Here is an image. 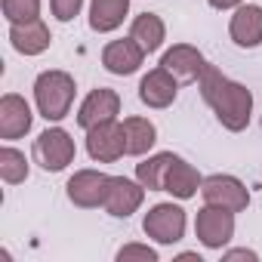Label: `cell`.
Segmentation results:
<instances>
[{"instance_id":"484cf974","label":"cell","mask_w":262,"mask_h":262,"mask_svg":"<svg viewBox=\"0 0 262 262\" xmlns=\"http://www.w3.org/2000/svg\"><path fill=\"white\" fill-rule=\"evenodd\" d=\"M222 259H228V262H234V259H247V262H256L259 256L253 253V250H247V247H241V250H228Z\"/></svg>"},{"instance_id":"ffe728a7","label":"cell","mask_w":262,"mask_h":262,"mask_svg":"<svg viewBox=\"0 0 262 262\" xmlns=\"http://www.w3.org/2000/svg\"><path fill=\"white\" fill-rule=\"evenodd\" d=\"M123 133H126V155H133V158L148 155L158 142V126L148 117H126Z\"/></svg>"},{"instance_id":"7402d4cb","label":"cell","mask_w":262,"mask_h":262,"mask_svg":"<svg viewBox=\"0 0 262 262\" xmlns=\"http://www.w3.org/2000/svg\"><path fill=\"white\" fill-rule=\"evenodd\" d=\"M0 179L7 185H19L28 179V158L25 151L13 148V145H4L0 148Z\"/></svg>"},{"instance_id":"9a60e30c","label":"cell","mask_w":262,"mask_h":262,"mask_svg":"<svg viewBox=\"0 0 262 262\" xmlns=\"http://www.w3.org/2000/svg\"><path fill=\"white\" fill-rule=\"evenodd\" d=\"M228 34L237 47L244 50H253L262 43V7L259 4H241L231 16V25H228Z\"/></svg>"},{"instance_id":"e0dca14e","label":"cell","mask_w":262,"mask_h":262,"mask_svg":"<svg viewBox=\"0 0 262 262\" xmlns=\"http://www.w3.org/2000/svg\"><path fill=\"white\" fill-rule=\"evenodd\" d=\"M201 185H204V176L188 161H182L176 155V161L170 164V170L164 176V191L173 194V198H179V201H188V198H194L201 191Z\"/></svg>"},{"instance_id":"5bb4252c","label":"cell","mask_w":262,"mask_h":262,"mask_svg":"<svg viewBox=\"0 0 262 262\" xmlns=\"http://www.w3.org/2000/svg\"><path fill=\"white\" fill-rule=\"evenodd\" d=\"M31 105L16 96V93H7L4 99H0V139H22L28 129H31Z\"/></svg>"},{"instance_id":"277c9868","label":"cell","mask_w":262,"mask_h":262,"mask_svg":"<svg viewBox=\"0 0 262 262\" xmlns=\"http://www.w3.org/2000/svg\"><path fill=\"white\" fill-rule=\"evenodd\" d=\"M142 231L158 244H167V247L179 244L182 234H185V210L173 201L170 204H155L142 219Z\"/></svg>"},{"instance_id":"9c48e42d","label":"cell","mask_w":262,"mask_h":262,"mask_svg":"<svg viewBox=\"0 0 262 262\" xmlns=\"http://www.w3.org/2000/svg\"><path fill=\"white\" fill-rule=\"evenodd\" d=\"M145 201V185L136 179H126V176H111V185H108V194H105V213L108 216H117V219H126L133 216Z\"/></svg>"},{"instance_id":"cb8c5ba5","label":"cell","mask_w":262,"mask_h":262,"mask_svg":"<svg viewBox=\"0 0 262 262\" xmlns=\"http://www.w3.org/2000/svg\"><path fill=\"white\" fill-rule=\"evenodd\" d=\"M133 259H139V262H158V250H151L148 244H126V247L117 250V262H133Z\"/></svg>"},{"instance_id":"d6986e66","label":"cell","mask_w":262,"mask_h":262,"mask_svg":"<svg viewBox=\"0 0 262 262\" xmlns=\"http://www.w3.org/2000/svg\"><path fill=\"white\" fill-rule=\"evenodd\" d=\"M129 37H133L145 53H158L167 40V25L161 16L155 13H142L133 19V25H129Z\"/></svg>"},{"instance_id":"4fadbf2b","label":"cell","mask_w":262,"mask_h":262,"mask_svg":"<svg viewBox=\"0 0 262 262\" xmlns=\"http://www.w3.org/2000/svg\"><path fill=\"white\" fill-rule=\"evenodd\" d=\"M161 65H164L179 83H191V80H198L201 71L207 68V59H204V53H201L198 47H191V43H176V47H170V50L164 53Z\"/></svg>"},{"instance_id":"6da1fadb","label":"cell","mask_w":262,"mask_h":262,"mask_svg":"<svg viewBox=\"0 0 262 262\" xmlns=\"http://www.w3.org/2000/svg\"><path fill=\"white\" fill-rule=\"evenodd\" d=\"M198 86H201L204 102L213 108L216 120H219L225 129H231V133L247 129L250 114H253V93H250L244 83L225 77L216 65H207V68L201 71V77H198Z\"/></svg>"},{"instance_id":"ac0fdd59","label":"cell","mask_w":262,"mask_h":262,"mask_svg":"<svg viewBox=\"0 0 262 262\" xmlns=\"http://www.w3.org/2000/svg\"><path fill=\"white\" fill-rule=\"evenodd\" d=\"M129 13V0H93L90 4V28L99 34L117 31Z\"/></svg>"},{"instance_id":"5b68a950","label":"cell","mask_w":262,"mask_h":262,"mask_svg":"<svg viewBox=\"0 0 262 262\" xmlns=\"http://www.w3.org/2000/svg\"><path fill=\"white\" fill-rule=\"evenodd\" d=\"M194 234L207 250H222L231 237H234V213L225 207H213L207 204L204 210H198L194 219Z\"/></svg>"},{"instance_id":"8992f818","label":"cell","mask_w":262,"mask_h":262,"mask_svg":"<svg viewBox=\"0 0 262 262\" xmlns=\"http://www.w3.org/2000/svg\"><path fill=\"white\" fill-rule=\"evenodd\" d=\"M201 194H204L207 204L225 207V210H231V213H241V210L250 207V191H247V185H244L237 176H228V173H213V176H207L204 185H201Z\"/></svg>"},{"instance_id":"4316f807","label":"cell","mask_w":262,"mask_h":262,"mask_svg":"<svg viewBox=\"0 0 262 262\" xmlns=\"http://www.w3.org/2000/svg\"><path fill=\"white\" fill-rule=\"evenodd\" d=\"M207 4L213 10H234V7H241V0H207Z\"/></svg>"},{"instance_id":"52a82bcc","label":"cell","mask_w":262,"mask_h":262,"mask_svg":"<svg viewBox=\"0 0 262 262\" xmlns=\"http://www.w3.org/2000/svg\"><path fill=\"white\" fill-rule=\"evenodd\" d=\"M86 151L93 161L99 164H114L126 155V133L123 123L117 120H105L93 129H86Z\"/></svg>"},{"instance_id":"7a4b0ae2","label":"cell","mask_w":262,"mask_h":262,"mask_svg":"<svg viewBox=\"0 0 262 262\" xmlns=\"http://www.w3.org/2000/svg\"><path fill=\"white\" fill-rule=\"evenodd\" d=\"M74 93H77V83H74V77L68 74V71H59V68H53V71H43V74H37V80H34V102H37V111H40V117H47V120H62V117H68V111H71V105H74Z\"/></svg>"},{"instance_id":"603a6c76","label":"cell","mask_w":262,"mask_h":262,"mask_svg":"<svg viewBox=\"0 0 262 262\" xmlns=\"http://www.w3.org/2000/svg\"><path fill=\"white\" fill-rule=\"evenodd\" d=\"M4 16L10 25L40 19V0H4Z\"/></svg>"},{"instance_id":"ba28073f","label":"cell","mask_w":262,"mask_h":262,"mask_svg":"<svg viewBox=\"0 0 262 262\" xmlns=\"http://www.w3.org/2000/svg\"><path fill=\"white\" fill-rule=\"evenodd\" d=\"M108 185H111V176L108 173H102V170H77L68 179L65 188H68V201L74 207L93 210V207H102L105 204Z\"/></svg>"},{"instance_id":"44dd1931","label":"cell","mask_w":262,"mask_h":262,"mask_svg":"<svg viewBox=\"0 0 262 262\" xmlns=\"http://www.w3.org/2000/svg\"><path fill=\"white\" fill-rule=\"evenodd\" d=\"M176 161L173 151H161V155H151L148 161L136 164V179L148 188V191H164V176L170 170V164Z\"/></svg>"},{"instance_id":"83f0119b","label":"cell","mask_w":262,"mask_h":262,"mask_svg":"<svg viewBox=\"0 0 262 262\" xmlns=\"http://www.w3.org/2000/svg\"><path fill=\"white\" fill-rule=\"evenodd\" d=\"M179 262H201V256H198V253H182Z\"/></svg>"},{"instance_id":"30bf717a","label":"cell","mask_w":262,"mask_h":262,"mask_svg":"<svg viewBox=\"0 0 262 262\" xmlns=\"http://www.w3.org/2000/svg\"><path fill=\"white\" fill-rule=\"evenodd\" d=\"M117 114H120V96L114 90H108V86H99L80 102L77 126L80 129H93V126H99L105 120H117Z\"/></svg>"},{"instance_id":"2e32d148","label":"cell","mask_w":262,"mask_h":262,"mask_svg":"<svg viewBox=\"0 0 262 262\" xmlns=\"http://www.w3.org/2000/svg\"><path fill=\"white\" fill-rule=\"evenodd\" d=\"M50 40H53V34H50V28H47L43 19H31V22L10 25V43L22 56H40V53H47L50 50Z\"/></svg>"},{"instance_id":"d4e9b609","label":"cell","mask_w":262,"mask_h":262,"mask_svg":"<svg viewBox=\"0 0 262 262\" xmlns=\"http://www.w3.org/2000/svg\"><path fill=\"white\" fill-rule=\"evenodd\" d=\"M50 7H53V16H56L59 22H71V19L80 13L83 0H50Z\"/></svg>"},{"instance_id":"7c38bea8","label":"cell","mask_w":262,"mask_h":262,"mask_svg":"<svg viewBox=\"0 0 262 262\" xmlns=\"http://www.w3.org/2000/svg\"><path fill=\"white\" fill-rule=\"evenodd\" d=\"M179 96V80L164 68H151L142 80H139V99L148 105V108H170Z\"/></svg>"},{"instance_id":"3957f363","label":"cell","mask_w":262,"mask_h":262,"mask_svg":"<svg viewBox=\"0 0 262 262\" xmlns=\"http://www.w3.org/2000/svg\"><path fill=\"white\" fill-rule=\"evenodd\" d=\"M77 148H74V139L68 129L62 126H50L34 139V158L37 164L47 170V173H62L71 161H74Z\"/></svg>"},{"instance_id":"8fae6325","label":"cell","mask_w":262,"mask_h":262,"mask_svg":"<svg viewBox=\"0 0 262 262\" xmlns=\"http://www.w3.org/2000/svg\"><path fill=\"white\" fill-rule=\"evenodd\" d=\"M145 56H148V53H145L133 37H123V40L105 43V50H102V65H105L111 74L126 77V74H136V71L142 68Z\"/></svg>"}]
</instances>
